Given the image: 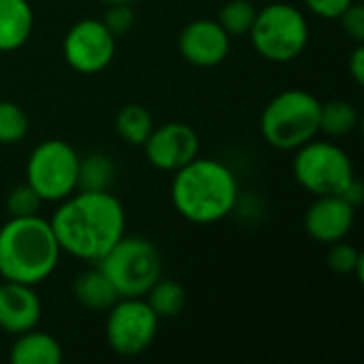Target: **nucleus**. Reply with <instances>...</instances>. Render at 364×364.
Listing matches in <instances>:
<instances>
[{"instance_id": "nucleus-1", "label": "nucleus", "mask_w": 364, "mask_h": 364, "mask_svg": "<svg viewBox=\"0 0 364 364\" xmlns=\"http://www.w3.org/2000/svg\"><path fill=\"white\" fill-rule=\"evenodd\" d=\"M49 224L62 254L96 264L126 235V211L109 190H77L58 203Z\"/></svg>"}, {"instance_id": "nucleus-2", "label": "nucleus", "mask_w": 364, "mask_h": 364, "mask_svg": "<svg viewBox=\"0 0 364 364\" xmlns=\"http://www.w3.org/2000/svg\"><path fill=\"white\" fill-rule=\"evenodd\" d=\"M171 203L175 211L198 226L226 220L239 203V181L232 168L215 158L196 156L173 173Z\"/></svg>"}, {"instance_id": "nucleus-3", "label": "nucleus", "mask_w": 364, "mask_h": 364, "mask_svg": "<svg viewBox=\"0 0 364 364\" xmlns=\"http://www.w3.org/2000/svg\"><path fill=\"white\" fill-rule=\"evenodd\" d=\"M62 258L49 220L41 215L9 218L0 226V277L38 286L47 282Z\"/></svg>"}, {"instance_id": "nucleus-4", "label": "nucleus", "mask_w": 364, "mask_h": 364, "mask_svg": "<svg viewBox=\"0 0 364 364\" xmlns=\"http://www.w3.org/2000/svg\"><path fill=\"white\" fill-rule=\"evenodd\" d=\"M320 100L307 90H284L260 115L262 139L279 151H294L320 134Z\"/></svg>"}, {"instance_id": "nucleus-5", "label": "nucleus", "mask_w": 364, "mask_h": 364, "mask_svg": "<svg viewBox=\"0 0 364 364\" xmlns=\"http://www.w3.org/2000/svg\"><path fill=\"white\" fill-rule=\"evenodd\" d=\"M247 36L260 58L275 64H288L307 49L309 21L299 6L273 0L258 9Z\"/></svg>"}, {"instance_id": "nucleus-6", "label": "nucleus", "mask_w": 364, "mask_h": 364, "mask_svg": "<svg viewBox=\"0 0 364 364\" xmlns=\"http://www.w3.org/2000/svg\"><path fill=\"white\" fill-rule=\"evenodd\" d=\"M122 296H145L162 277V254L145 237H122L98 262Z\"/></svg>"}, {"instance_id": "nucleus-7", "label": "nucleus", "mask_w": 364, "mask_h": 364, "mask_svg": "<svg viewBox=\"0 0 364 364\" xmlns=\"http://www.w3.org/2000/svg\"><path fill=\"white\" fill-rule=\"evenodd\" d=\"M292 173L296 183L311 196L341 194L356 179L350 154L337 143L320 139L294 149Z\"/></svg>"}, {"instance_id": "nucleus-8", "label": "nucleus", "mask_w": 364, "mask_h": 364, "mask_svg": "<svg viewBox=\"0 0 364 364\" xmlns=\"http://www.w3.org/2000/svg\"><path fill=\"white\" fill-rule=\"evenodd\" d=\"M79 154L62 139L38 143L26 160V183L43 203H60L77 192Z\"/></svg>"}, {"instance_id": "nucleus-9", "label": "nucleus", "mask_w": 364, "mask_h": 364, "mask_svg": "<svg viewBox=\"0 0 364 364\" xmlns=\"http://www.w3.org/2000/svg\"><path fill=\"white\" fill-rule=\"evenodd\" d=\"M105 314L107 343L119 356H141L158 337L160 318L143 296H122Z\"/></svg>"}, {"instance_id": "nucleus-10", "label": "nucleus", "mask_w": 364, "mask_h": 364, "mask_svg": "<svg viewBox=\"0 0 364 364\" xmlns=\"http://www.w3.org/2000/svg\"><path fill=\"white\" fill-rule=\"evenodd\" d=\"M117 36L102 23V19L83 17L75 21L62 41V55L66 64L79 75H98L115 58Z\"/></svg>"}, {"instance_id": "nucleus-11", "label": "nucleus", "mask_w": 364, "mask_h": 364, "mask_svg": "<svg viewBox=\"0 0 364 364\" xmlns=\"http://www.w3.org/2000/svg\"><path fill=\"white\" fill-rule=\"evenodd\" d=\"M143 151L154 168L175 173L200 154V139L192 126L183 122H166L162 126H154L151 134L143 143Z\"/></svg>"}, {"instance_id": "nucleus-12", "label": "nucleus", "mask_w": 364, "mask_h": 364, "mask_svg": "<svg viewBox=\"0 0 364 364\" xmlns=\"http://www.w3.org/2000/svg\"><path fill=\"white\" fill-rule=\"evenodd\" d=\"M232 36L218 23V19L198 17L183 26L177 38L181 58L198 68H213L230 53Z\"/></svg>"}, {"instance_id": "nucleus-13", "label": "nucleus", "mask_w": 364, "mask_h": 364, "mask_svg": "<svg viewBox=\"0 0 364 364\" xmlns=\"http://www.w3.org/2000/svg\"><path fill=\"white\" fill-rule=\"evenodd\" d=\"M356 222V209L339 194L314 196V203L307 207L303 218V228L309 239L333 245L348 239Z\"/></svg>"}, {"instance_id": "nucleus-14", "label": "nucleus", "mask_w": 364, "mask_h": 364, "mask_svg": "<svg viewBox=\"0 0 364 364\" xmlns=\"http://www.w3.org/2000/svg\"><path fill=\"white\" fill-rule=\"evenodd\" d=\"M43 305L34 286L4 282L0 284V331L6 335H21L38 326Z\"/></svg>"}, {"instance_id": "nucleus-15", "label": "nucleus", "mask_w": 364, "mask_h": 364, "mask_svg": "<svg viewBox=\"0 0 364 364\" xmlns=\"http://www.w3.org/2000/svg\"><path fill=\"white\" fill-rule=\"evenodd\" d=\"M34 11L28 0H0V53L21 49L32 34Z\"/></svg>"}, {"instance_id": "nucleus-16", "label": "nucleus", "mask_w": 364, "mask_h": 364, "mask_svg": "<svg viewBox=\"0 0 364 364\" xmlns=\"http://www.w3.org/2000/svg\"><path fill=\"white\" fill-rule=\"evenodd\" d=\"M9 360L13 364H60L64 360V350L53 335L32 328L15 337Z\"/></svg>"}, {"instance_id": "nucleus-17", "label": "nucleus", "mask_w": 364, "mask_h": 364, "mask_svg": "<svg viewBox=\"0 0 364 364\" xmlns=\"http://www.w3.org/2000/svg\"><path fill=\"white\" fill-rule=\"evenodd\" d=\"M75 301L90 311H107L117 299V290L109 282V277L98 269V264L81 271L73 282Z\"/></svg>"}, {"instance_id": "nucleus-18", "label": "nucleus", "mask_w": 364, "mask_h": 364, "mask_svg": "<svg viewBox=\"0 0 364 364\" xmlns=\"http://www.w3.org/2000/svg\"><path fill=\"white\" fill-rule=\"evenodd\" d=\"M154 126L156 124H154L149 109H145L143 105H136V102L124 105L115 115V130H117L119 139L132 147H143V143L151 134Z\"/></svg>"}, {"instance_id": "nucleus-19", "label": "nucleus", "mask_w": 364, "mask_h": 364, "mask_svg": "<svg viewBox=\"0 0 364 364\" xmlns=\"http://www.w3.org/2000/svg\"><path fill=\"white\" fill-rule=\"evenodd\" d=\"M358 109L348 100H328L320 105V132L331 139H341L358 128Z\"/></svg>"}, {"instance_id": "nucleus-20", "label": "nucleus", "mask_w": 364, "mask_h": 364, "mask_svg": "<svg viewBox=\"0 0 364 364\" xmlns=\"http://www.w3.org/2000/svg\"><path fill=\"white\" fill-rule=\"evenodd\" d=\"M147 301V305L154 309V314L160 320H171L177 318L183 307H186V290L181 284H177L175 279H164L160 277L143 296Z\"/></svg>"}, {"instance_id": "nucleus-21", "label": "nucleus", "mask_w": 364, "mask_h": 364, "mask_svg": "<svg viewBox=\"0 0 364 364\" xmlns=\"http://www.w3.org/2000/svg\"><path fill=\"white\" fill-rule=\"evenodd\" d=\"M115 177L113 160L107 154L94 151L87 156H79V173H77V190H109Z\"/></svg>"}, {"instance_id": "nucleus-22", "label": "nucleus", "mask_w": 364, "mask_h": 364, "mask_svg": "<svg viewBox=\"0 0 364 364\" xmlns=\"http://www.w3.org/2000/svg\"><path fill=\"white\" fill-rule=\"evenodd\" d=\"M258 6L254 0H226L218 13V23L230 36H245L256 19Z\"/></svg>"}, {"instance_id": "nucleus-23", "label": "nucleus", "mask_w": 364, "mask_h": 364, "mask_svg": "<svg viewBox=\"0 0 364 364\" xmlns=\"http://www.w3.org/2000/svg\"><path fill=\"white\" fill-rule=\"evenodd\" d=\"M326 262L328 269L335 271L337 275H352L356 277V282H364V256L358 247H354L352 243L337 241L333 245H328V254H326Z\"/></svg>"}, {"instance_id": "nucleus-24", "label": "nucleus", "mask_w": 364, "mask_h": 364, "mask_svg": "<svg viewBox=\"0 0 364 364\" xmlns=\"http://www.w3.org/2000/svg\"><path fill=\"white\" fill-rule=\"evenodd\" d=\"M30 119L13 100H0V145H17L28 136Z\"/></svg>"}, {"instance_id": "nucleus-25", "label": "nucleus", "mask_w": 364, "mask_h": 364, "mask_svg": "<svg viewBox=\"0 0 364 364\" xmlns=\"http://www.w3.org/2000/svg\"><path fill=\"white\" fill-rule=\"evenodd\" d=\"M41 196L23 181L15 186L4 200V207L9 211V218H28V215H38L41 211Z\"/></svg>"}, {"instance_id": "nucleus-26", "label": "nucleus", "mask_w": 364, "mask_h": 364, "mask_svg": "<svg viewBox=\"0 0 364 364\" xmlns=\"http://www.w3.org/2000/svg\"><path fill=\"white\" fill-rule=\"evenodd\" d=\"M102 23L115 34H126L132 30L134 26V11L130 4L126 2H117V4H107V11L102 15Z\"/></svg>"}, {"instance_id": "nucleus-27", "label": "nucleus", "mask_w": 364, "mask_h": 364, "mask_svg": "<svg viewBox=\"0 0 364 364\" xmlns=\"http://www.w3.org/2000/svg\"><path fill=\"white\" fill-rule=\"evenodd\" d=\"M341 28L343 32L354 41V43H363L364 41V9L360 2H352L341 15H339Z\"/></svg>"}, {"instance_id": "nucleus-28", "label": "nucleus", "mask_w": 364, "mask_h": 364, "mask_svg": "<svg viewBox=\"0 0 364 364\" xmlns=\"http://www.w3.org/2000/svg\"><path fill=\"white\" fill-rule=\"evenodd\" d=\"M354 0H303L305 9L320 19H339Z\"/></svg>"}, {"instance_id": "nucleus-29", "label": "nucleus", "mask_w": 364, "mask_h": 364, "mask_svg": "<svg viewBox=\"0 0 364 364\" xmlns=\"http://www.w3.org/2000/svg\"><path fill=\"white\" fill-rule=\"evenodd\" d=\"M348 68H350V75L354 77V81H356L358 85H363L364 83V47H363V43H356L354 51L350 53Z\"/></svg>"}, {"instance_id": "nucleus-30", "label": "nucleus", "mask_w": 364, "mask_h": 364, "mask_svg": "<svg viewBox=\"0 0 364 364\" xmlns=\"http://www.w3.org/2000/svg\"><path fill=\"white\" fill-rule=\"evenodd\" d=\"M339 196H343V198H346V200H348V203H350V205H352L354 209H358V207L363 205V200H364L363 181H360V179L356 177V179H354V181H352V183H350V186H348V188H346V190H343V192L339 194Z\"/></svg>"}, {"instance_id": "nucleus-31", "label": "nucleus", "mask_w": 364, "mask_h": 364, "mask_svg": "<svg viewBox=\"0 0 364 364\" xmlns=\"http://www.w3.org/2000/svg\"><path fill=\"white\" fill-rule=\"evenodd\" d=\"M100 2H105V4H117V2H126V4H132L134 0H100Z\"/></svg>"}, {"instance_id": "nucleus-32", "label": "nucleus", "mask_w": 364, "mask_h": 364, "mask_svg": "<svg viewBox=\"0 0 364 364\" xmlns=\"http://www.w3.org/2000/svg\"><path fill=\"white\" fill-rule=\"evenodd\" d=\"M254 2H256V4H258V2H260V4H267V2H273V0H254Z\"/></svg>"}]
</instances>
